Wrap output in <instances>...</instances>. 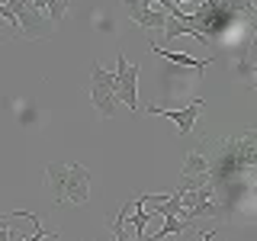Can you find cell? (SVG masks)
I'll use <instances>...</instances> for the list:
<instances>
[{"label":"cell","instance_id":"obj_7","mask_svg":"<svg viewBox=\"0 0 257 241\" xmlns=\"http://www.w3.org/2000/svg\"><path fill=\"white\" fill-rule=\"evenodd\" d=\"M125 13H128L132 23H139V26L148 29V32H161L164 29V20H167L164 10H151V7H125Z\"/></svg>","mask_w":257,"mask_h":241},{"label":"cell","instance_id":"obj_13","mask_svg":"<svg viewBox=\"0 0 257 241\" xmlns=\"http://www.w3.org/2000/svg\"><path fill=\"white\" fill-rule=\"evenodd\" d=\"M68 7H71V0H45V10L42 13H48L52 26H61L64 16H68Z\"/></svg>","mask_w":257,"mask_h":241},{"label":"cell","instance_id":"obj_17","mask_svg":"<svg viewBox=\"0 0 257 241\" xmlns=\"http://www.w3.org/2000/svg\"><path fill=\"white\" fill-rule=\"evenodd\" d=\"M155 4H158L164 13H174V10H180V4H174V0H155Z\"/></svg>","mask_w":257,"mask_h":241},{"label":"cell","instance_id":"obj_16","mask_svg":"<svg viewBox=\"0 0 257 241\" xmlns=\"http://www.w3.org/2000/svg\"><path fill=\"white\" fill-rule=\"evenodd\" d=\"M16 219H23V212H0V241H7V238H13V231H10V225Z\"/></svg>","mask_w":257,"mask_h":241},{"label":"cell","instance_id":"obj_18","mask_svg":"<svg viewBox=\"0 0 257 241\" xmlns=\"http://www.w3.org/2000/svg\"><path fill=\"white\" fill-rule=\"evenodd\" d=\"M125 7H151V0H122Z\"/></svg>","mask_w":257,"mask_h":241},{"label":"cell","instance_id":"obj_5","mask_svg":"<svg viewBox=\"0 0 257 241\" xmlns=\"http://www.w3.org/2000/svg\"><path fill=\"white\" fill-rule=\"evenodd\" d=\"M116 71H112V87H116V96L125 103L132 112H139V74H142V68L139 64H128V58L122 52H119V58H116Z\"/></svg>","mask_w":257,"mask_h":241},{"label":"cell","instance_id":"obj_11","mask_svg":"<svg viewBox=\"0 0 257 241\" xmlns=\"http://www.w3.org/2000/svg\"><path fill=\"white\" fill-rule=\"evenodd\" d=\"M235 74L238 77H244L247 84L254 80V61H251V42H244L241 45V52H238V64H235Z\"/></svg>","mask_w":257,"mask_h":241},{"label":"cell","instance_id":"obj_8","mask_svg":"<svg viewBox=\"0 0 257 241\" xmlns=\"http://www.w3.org/2000/svg\"><path fill=\"white\" fill-rule=\"evenodd\" d=\"M151 48H155V55H161V58H167L171 64H180V68H193L196 71V77H203L206 74V68H209V58H190V55H183V52H167V48H161L151 42Z\"/></svg>","mask_w":257,"mask_h":241},{"label":"cell","instance_id":"obj_6","mask_svg":"<svg viewBox=\"0 0 257 241\" xmlns=\"http://www.w3.org/2000/svg\"><path fill=\"white\" fill-rule=\"evenodd\" d=\"M199 109H203V100H193L190 106H183V109H164V106H155V103L148 106V112H155V116H167V119H171V123L180 129V135H190V132H193Z\"/></svg>","mask_w":257,"mask_h":241},{"label":"cell","instance_id":"obj_1","mask_svg":"<svg viewBox=\"0 0 257 241\" xmlns=\"http://www.w3.org/2000/svg\"><path fill=\"white\" fill-rule=\"evenodd\" d=\"M45 190L55 206H64V203L84 206L90 199V171L84 164H74V161H48Z\"/></svg>","mask_w":257,"mask_h":241},{"label":"cell","instance_id":"obj_4","mask_svg":"<svg viewBox=\"0 0 257 241\" xmlns=\"http://www.w3.org/2000/svg\"><path fill=\"white\" fill-rule=\"evenodd\" d=\"M4 4L13 10L16 23H20V36H26V39H48L52 36V29H55L52 20L42 16V10H36L29 0H4Z\"/></svg>","mask_w":257,"mask_h":241},{"label":"cell","instance_id":"obj_2","mask_svg":"<svg viewBox=\"0 0 257 241\" xmlns=\"http://www.w3.org/2000/svg\"><path fill=\"white\" fill-rule=\"evenodd\" d=\"M257 158V132L254 129H241L238 135H228V139L219 142V164L209 167V177L215 180H228L231 171H247Z\"/></svg>","mask_w":257,"mask_h":241},{"label":"cell","instance_id":"obj_12","mask_svg":"<svg viewBox=\"0 0 257 241\" xmlns=\"http://www.w3.org/2000/svg\"><path fill=\"white\" fill-rule=\"evenodd\" d=\"M161 219H164V225H161V228L155 231V241H158V238H167V235H183V231H187L190 225H193V222H187V219L180 222L177 215H161Z\"/></svg>","mask_w":257,"mask_h":241},{"label":"cell","instance_id":"obj_10","mask_svg":"<svg viewBox=\"0 0 257 241\" xmlns=\"http://www.w3.org/2000/svg\"><path fill=\"white\" fill-rule=\"evenodd\" d=\"M209 158L203 151H187V158H183V171L180 174H209Z\"/></svg>","mask_w":257,"mask_h":241},{"label":"cell","instance_id":"obj_9","mask_svg":"<svg viewBox=\"0 0 257 241\" xmlns=\"http://www.w3.org/2000/svg\"><path fill=\"white\" fill-rule=\"evenodd\" d=\"M128 222H132V228H135V238H145V228H148V222H151V212H145V199L142 196H135V206H132V212H128Z\"/></svg>","mask_w":257,"mask_h":241},{"label":"cell","instance_id":"obj_3","mask_svg":"<svg viewBox=\"0 0 257 241\" xmlns=\"http://www.w3.org/2000/svg\"><path fill=\"white\" fill-rule=\"evenodd\" d=\"M90 103L96 106V112H100L103 119H112L116 116V87H112V74L109 71H103L100 61L90 64Z\"/></svg>","mask_w":257,"mask_h":241},{"label":"cell","instance_id":"obj_15","mask_svg":"<svg viewBox=\"0 0 257 241\" xmlns=\"http://www.w3.org/2000/svg\"><path fill=\"white\" fill-rule=\"evenodd\" d=\"M206 183H212V177L209 174H180V180H177V190H196V187H206Z\"/></svg>","mask_w":257,"mask_h":241},{"label":"cell","instance_id":"obj_19","mask_svg":"<svg viewBox=\"0 0 257 241\" xmlns=\"http://www.w3.org/2000/svg\"><path fill=\"white\" fill-rule=\"evenodd\" d=\"M174 4H187V0H174Z\"/></svg>","mask_w":257,"mask_h":241},{"label":"cell","instance_id":"obj_14","mask_svg":"<svg viewBox=\"0 0 257 241\" xmlns=\"http://www.w3.org/2000/svg\"><path fill=\"white\" fill-rule=\"evenodd\" d=\"M132 206H135V199H128V203L119 206V215H116V222H112V235H116L119 241H128L125 235V222H128V212H132Z\"/></svg>","mask_w":257,"mask_h":241}]
</instances>
